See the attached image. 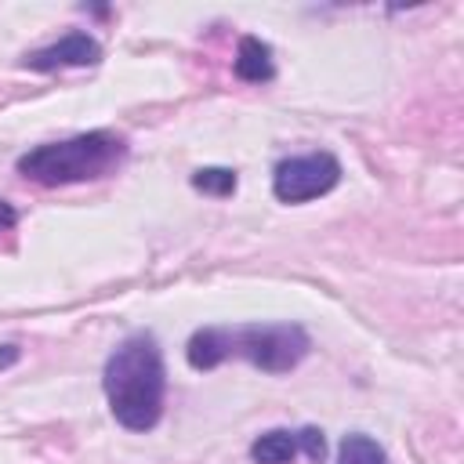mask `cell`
Listing matches in <instances>:
<instances>
[{
    "mask_svg": "<svg viewBox=\"0 0 464 464\" xmlns=\"http://www.w3.org/2000/svg\"><path fill=\"white\" fill-rule=\"evenodd\" d=\"M22 359V348L18 344H0V370H7L11 362H18Z\"/></svg>",
    "mask_w": 464,
    "mask_h": 464,
    "instance_id": "cell-11",
    "label": "cell"
},
{
    "mask_svg": "<svg viewBox=\"0 0 464 464\" xmlns=\"http://www.w3.org/2000/svg\"><path fill=\"white\" fill-rule=\"evenodd\" d=\"M127 160V141L112 130H87L65 141H47L18 156V174L58 188V185H80V181H102L116 174Z\"/></svg>",
    "mask_w": 464,
    "mask_h": 464,
    "instance_id": "cell-3",
    "label": "cell"
},
{
    "mask_svg": "<svg viewBox=\"0 0 464 464\" xmlns=\"http://www.w3.org/2000/svg\"><path fill=\"white\" fill-rule=\"evenodd\" d=\"M337 181H341V163L334 152L290 156L272 170V196L279 203H308L326 196Z\"/></svg>",
    "mask_w": 464,
    "mask_h": 464,
    "instance_id": "cell-4",
    "label": "cell"
},
{
    "mask_svg": "<svg viewBox=\"0 0 464 464\" xmlns=\"http://www.w3.org/2000/svg\"><path fill=\"white\" fill-rule=\"evenodd\" d=\"M301 453L308 460H315V464L326 457V439H323L319 428H301Z\"/></svg>",
    "mask_w": 464,
    "mask_h": 464,
    "instance_id": "cell-10",
    "label": "cell"
},
{
    "mask_svg": "<svg viewBox=\"0 0 464 464\" xmlns=\"http://www.w3.org/2000/svg\"><path fill=\"white\" fill-rule=\"evenodd\" d=\"M301 453V431L290 428H272L250 442L254 464H290Z\"/></svg>",
    "mask_w": 464,
    "mask_h": 464,
    "instance_id": "cell-7",
    "label": "cell"
},
{
    "mask_svg": "<svg viewBox=\"0 0 464 464\" xmlns=\"http://www.w3.org/2000/svg\"><path fill=\"white\" fill-rule=\"evenodd\" d=\"M232 69H236V76L246 80V83H268V80L276 76L272 47H268L265 40H257V36H243Z\"/></svg>",
    "mask_w": 464,
    "mask_h": 464,
    "instance_id": "cell-6",
    "label": "cell"
},
{
    "mask_svg": "<svg viewBox=\"0 0 464 464\" xmlns=\"http://www.w3.org/2000/svg\"><path fill=\"white\" fill-rule=\"evenodd\" d=\"M102 58V44L87 33H65L62 40L33 51L22 58L25 69H36V72H54V69H80V65H98Z\"/></svg>",
    "mask_w": 464,
    "mask_h": 464,
    "instance_id": "cell-5",
    "label": "cell"
},
{
    "mask_svg": "<svg viewBox=\"0 0 464 464\" xmlns=\"http://www.w3.org/2000/svg\"><path fill=\"white\" fill-rule=\"evenodd\" d=\"M7 225H14V210H11V207L0 199V228H7Z\"/></svg>",
    "mask_w": 464,
    "mask_h": 464,
    "instance_id": "cell-12",
    "label": "cell"
},
{
    "mask_svg": "<svg viewBox=\"0 0 464 464\" xmlns=\"http://www.w3.org/2000/svg\"><path fill=\"white\" fill-rule=\"evenodd\" d=\"M312 348V337L297 323H246V326H203L188 337L185 359L192 370H214L225 359H246L265 373H290Z\"/></svg>",
    "mask_w": 464,
    "mask_h": 464,
    "instance_id": "cell-2",
    "label": "cell"
},
{
    "mask_svg": "<svg viewBox=\"0 0 464 464\" xmlns=\"http://www.w3.org/2000/svg\"><path fill=\"white\" fill-rule=\"evenodd\" d=\"M102 388L112 417L127 431H152L163 417L167 399V366L160 341L152 334H130L102 370Z\"/></svg>",
    "mask_w": 464,
    "mask_h": 464,
    "instance_id": "cell-1",
    "label": "cell"
},
{
    "mask_svg": "<svg viewBox=\"0 0 464 464\" xmlns=\"http://www.w3.org/2000/svg\"><path fill=\"white\" fill-rule=\"evenodd\" d=\"M337 464H388V453L377 439H370L362 431H352V435L341 439Z\"/></svg>",
    "mask_w": 464,
    "mask_h": 464,
    "instance_id": "cell-8",
    "label": "cell"
},
{
    "mask_svg": "<svg viewBox=\"0 0 464 464\" xmlns=\"http://www.w3.org/2000/svg\"><path fill=\"white\" fill-rule=\"evenodd\" d=\"M188 181H192V188H199L207 196H232L239 185L236 170H228V167H199Z\"/></svg>",
    "mask_w": 464,
    "mask_h": 464,
    "instance_id": "cell-9",
    "label": "cell"
}]
</instances>
